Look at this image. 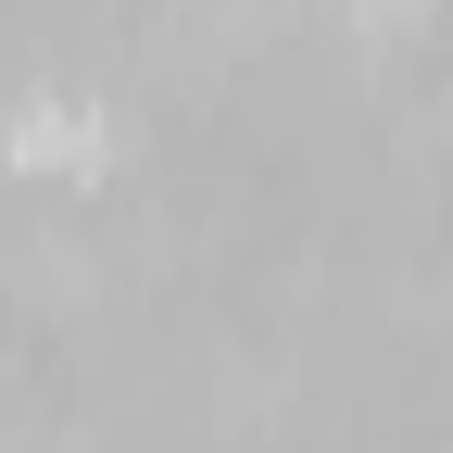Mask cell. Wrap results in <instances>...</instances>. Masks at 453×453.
<instances>
[{
	"mask_svg": "<svg viewBox=\"0 0 453 453\" xmlns=\"http://www.w3.org/2000/svg\"><path fill=\"white\" fill-rule=\"evenodd\" d=\"M113 151H127L113 101H13L0 113V164L13 177H113Z\"/></svg>",
	"mask_w": 453,
	"mask_h": 453,
	"instance_id": "1",
	"label": "cell"
},
{
	"mask_svg": "<svg viewBox=\"0 0 453 453\" xmlns=\"http://www.w3.org/2000/svg\"><path fill=\"white\" fill-rule=\"evenodd\" d=\"M416 13H428V0H353V26H365V38H403Z\"/></svg>",
	"mask_w": 453,
	"mask_h": 453,
	"instance_id": "2",
	"label": "cell"
}]
</instances>
